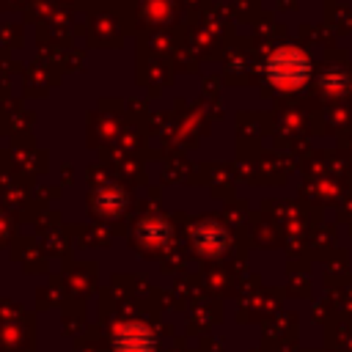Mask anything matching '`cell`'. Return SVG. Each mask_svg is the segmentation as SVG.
Masks as SVG:
<instances>
[{
    "label": "cell",
    "instance_id": "1",
    "mask_svg": "<svg viewBox=\"0 0 352 352\" xmlns=\"http://www.w3.org/2000/svg\"><path fill=\"white\" fill-rule=\"evenodd\" d=\"M267 72H270V80H272L275 85H280V88H297V85L305 82L311 66H308V58H305L300 50L283 47V50H278V52L270 58Z\"/></svg>",
    "mask_w": 352,
    "mask_h": 352
}]
</instances>
